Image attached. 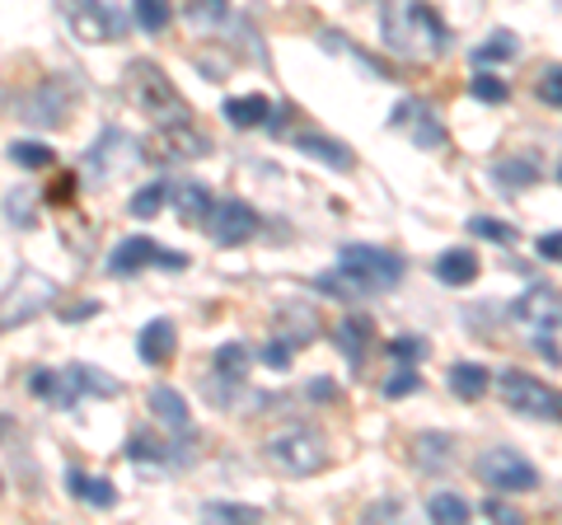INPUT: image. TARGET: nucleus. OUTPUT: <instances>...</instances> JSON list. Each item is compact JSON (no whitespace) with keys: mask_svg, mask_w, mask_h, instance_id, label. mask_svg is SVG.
I'll return each mask as SVG.
<instances>
[{"mask_svg":"<svg viewBox=\"0 0 562 525\" xmlns=\"http://www.w3.org/2000/svg\"><path fill=\"white\" fill-rule=\"evenodd\" d=\"M155 258H160V244L146 239V235H132V239H122L117 249L109 254V272H113V277H132V272H140V268H150Z\"/></svg>","mask_w":562,"mask_h":525,"instance_id":"f3484780","label":"nucleus"},{"mask_svg":"<svg viewBox=\"0 0 562 525\" xmlns=\"http://www.w3.org/2000/svg\"><path fill=\"white\" fill-rule=\"evenodd\" d=\"M136 160H140V150H136V142L122 127H109L90 150H85V169H90L94 183L117 179V174H127Z\"/></svg>","mask_w":562,"mask_h":525,"instance_id":"6e6552de","label":"nucleus"},{"mask_svg":"<svg viewBox=\"0 0 562 525\" xmlns=\"http://www.w3.org/2000/svg\"><path fill=\"white\" fill-rule=\"evenodd\" d=\"M5 155H10V160L20 165V169H47L52 160H57V155H52V146H43V142H14Z\"/></svg>","mask_w":562,"mask_h":525,"instance_id":"473e14b6","label":"nucleus"},{"mask_svg":"<svg viewBox=\"0 0 562 525\" xmlns=\"http://www.w3.org/2000/svg\"><path fill=\"white\" fill-rule=\"evenodd\" d=\"M390 127L408 132L417 150H436V146H446V127H441V118H436L422 99H403V103H394Z\"/></svg>","mask_w":562,"mask_h":525,"instance_id":"f8f14e48","label":"nucleus"},{"mask_svg":"<svg viewBox=\"0 0 562 525\" xmlns=\"http://www.w3.org/2000/svg\"><path fill=\"white\" fill-rule=\"evenodd\" d=\"M436 277H441L446 287H469L473 277H479V254L473 249H446L436 258Z\"/></svg>","mask_w":562,"mask_h":525,"instance_id":"4be33fe9","label":"nucleus"},{"mask_svg":"<svg viewBox=\"0 0 562 525\" xmlns=\"http://www.w3.org/2000/svg\"><path fill=\"white\" fill-rule=\"evenodd\" d=\"M70 24H76V33H80L85 43L117 38V29H122V20H117V14H109V10L99 5V0H85V5L76 10V20H70Z\"/></svg>","mask_w":562,"mask_h":525,"instance_id":"aec40b11","label":"nucleus"},{"mask_svg":"<svg viewBox=\"0 0 562 525\" xmlns=\"http://www.w3.org/2000/svg\"><path fill=\"white\" fill-rule=\"evenodd\" d=\"M132 14H136V24L146 33H160L173 20V5H169V0H132Z\"/></svg>","mask_w":562,"mask_h":525,"instance_id":"2f4dec72","label":"nucleus"},{"mask_svg":"<svg viewBox=\"0 0 562 525\" xmlns=\"http://www.w3.org/2000/svg\"><path fill=\"white\" fill-rule=\"evenodd\" d=\"M539 258H553V262H562V231H553V235H539Z\"/></svg>","mask_w":562,"mask_h":525,"instance_id":"a19ab883","label":"nucleus"},{"mask_svg":"<svg viewBox=\"0 0 562 525\" xmlns=\"http://www.w3.org/2000/svg\"><path fill=\"white\" fill-rule=\"evenodd\" d=\"M160 142H165L169 160H202V155L211 150V136L192 127L188 118H183V122H165V127H160Z\"/></svg>","mask_w":562,"mask_h":525,"instance_id":"dca6fc26","label":"nucleus"},{"mask_svg":"<svg viewBox=\"0 0 562 525\" xmlns=\"http://www.w3.org/2000/svg\"><path fill=\"white\" fill-rule=\"evenodd\" d=\"M221 113H225L231 127L254 132V127H262V122L272 118V103H268V94H235V99L221 103Z\"/></svg>","mask_w":562,"mask_h":525,"instance_id":"6ab92c4d","label":"nucleus"},{"mask_svg":"<svg viewBox=\"0 0 562 525\" xmlns=\"http://www.w3.org/2000/svg\"><path fill=\"white\" fill-rule=\"evenodd\" d=\"M333 394H338L333 380H310V399H333Z\"/></svg>","mask_w":562,"mask_h":525,"instance_id":"a18cd8bd","label":"nucleus"},{"mask_svg":"<svg viewBox=\"0 0 562 525\" xmlns=\"http://www.w3.org/2000/svg\"><path fill=\"white\" fill-rule=\"evenodd\" d=\"M413 455H417V465H422V469H436V474H441V469L454 460V450H450V436H446V432H422V436H417V446H413Z\"/></svg>","mask_w":562,"mask_h":525,"instance_id":"a878e982","label":"nucleus"},{"mask_svg":"<svg viewBox=\"0 0 562 525\" xmlns=\"http://www.w3.org/2000/svg\"><path fill=\"white\" fill-rule=\"evenodd\" d=\"M202 516L206 521H262L258 506H239V502H206Z\"/></svg>","mask_w":562,"mask_h":525,"instance_id":"4c0bfd02","label":"nucleus"},{"mask_svg":"<svg viewBox=\"0 0 562 525\" xmlns=\"http://www.w3.org/2000/svg\"><path fill=\"white\" fill-rule=\"evenodd\" d=\"M497 394L506 409H516L525 417H543V423H562V390L535 380L530 371H502L497 376Z\"/></svg>","mask_w":562,"mask_h":525,"instance_id":"20e7f679","label":"nucleus"},{"mask_svg":"<svg viewBox=\"0 0 562 525\" xmlns=\"http://www.w3.org/2000/svg\"><path fill=\"white\" fill-rule=\"evenodd\" d=\"M380 29H384V47L408 62H436L450 47L446 20L422 0H390L380 10Z\"/></svg>","mask_w":562,"mask_h":525,"instance_id":"f257e3e1","label":"nucleus"},{"mask_svg":"<svg viewBox=\"0 0 562 525\" xmlns=\"http://www.w3.org/2000/svg\"><path fill=\"white\" fill-rule=\"evenodd\" d=\"M512 320H516L520 328H530V334H553V328H562V291H553V287H530L525 295H516Z\"/></svg>","mask_w":562,"mask_h":525,"instance_id":"9b49d317","label":"nucleus"},{"mask_svg":"<svg viewBox=\"0 0 562 525\" xmlns=\"http://www.w3.org/2000/svg\"><path fill=\"white\" fill-rule=\"evenodd\" d=\"M66 109H70V90H66V85H57V80H43L38 90L24 99V118L38 122V127H61Z\"/></svg>","mask_w":562,"mask_h":525,"instance_id":"ddd939ff","label":"nucleus"},{"mask_svg":"<svg viewBox=\"0 0 562 525\" xmlns=\"http://www.w3.org/2000/svg\"><path fill=\"white\" fill-rule=\"evenodd\" d=\"M469 231L483 235V239H492V244H516V239H520L516 225H506V221H497V216H469Z\"/></svg>","mask_w":562,"mask_h":525,"instance_id":"f704fd0d","label":"nucleus"},{"mask_svg":"<svg viewBox=\"0 0 562 525\" xmlns=\"http://www.w3.org/2000/svg\"><path fill=\"white\" fill-rule=\"evenodd\" d=\"M427 347H422V338H394V357H403V361H413V357H422Z\"/></svg>","mask_w":562,"mask_h":525,"instance_id":"79ce46f5","label":"nucleus"},{"mask_svg":"<svg viewBox=\"0 0 562 525\" xmlns=\"http://www.w3.org/2000/svg\"><path fill=\"white\" fill-rule=\"evenodd\" d=\"M169 206H173V216H179L183 225H206L211 216V206H216V198H211V188L198 183V179H179V183H169Z\"/></svg>","mask_w":562,"mask_h":525,"instance_id":"4468645a","label":"nucleus"},{"mask_svg":"<svg viewBox=\"0 0 562 525\" xmlns=\"http://www.w3.org/2000/svg\"><path fill=\"white\" fill-rule=\"evenodd\" d=\"M512 57H520V38L512 29H497L487 43L473 47V62L479 66H497V62H512Z\"/></svg>","mask_w":562,"mask_h":525,"instance_id":"cd10ccee","label":"nucleus"},{"mask_svg":"<svg viewBox=\"0 0 562 525\" xmlns=\"http://www.w3.org/2000/svg\"><path fill=\"white\" fill-rule=\"evenodd\" d=\"M33 394L52 399V409H76L85 394H117V380L103 376L99 366H61V371H38L33 376Z\"/></svg>","mask_w":562,"mask_h":525,"instance_id":"f03ea898","label":"nucleus"},{"mask_svg":"<svg viewBox=\"0 0 562 525\" xmlns=\"http://www.w3.org/2000/svg\"><path fill=\"white\" fill-rule=\"evenodd\" d=\"M473 469H479V479L492 488V493H535L543 483L535 460H525L516 446H487Z\"/></svg>","mask_w":562,"mask_h":525,"instance_id":"39448f33","label":"nucleus"},{"mask_svg":"<svg viewBox=\"0 0 562 525\" xmlns=\"http://www.w3.org/2000/svg\"><path fill=\"white\" fill-rule=\"evenodd\" d=\"M155 268H173V272H183V268H188V254H179V249H160V258H155Z\"/></svg>","mask_w":562,"mask_h":525,"instance_id":"c03bdc74","label":"nucleus"},{"mask_svg":"<svg viewBox=\"0 0 562 525\" xmlns=\"http://www.w3.org/2000/svg\"><path fill=\"white\" fill-rule=\"evenodd\" d=\"M371 320H357V314H347V320L338 324V347H342V357L347 361H361L366 357V347H371Z\"/></svg>","mask_w":562,"mask_h":525,"instance_id":"bb28decb","label":"nucleus"},{"mask_svg":"<svg viewBox=\"0 0 562 525\" xmlns=\"http://www.w3.org/2000/svg\"><path fill=\"white\" fill-rule=\"evenodd\" d=\"M469 94L479 99V103H506V99H512L506 80H497L492 71H479V76H473V80H469Z\"/></svg>","mask_w":562,"mask_h":525,"instance_id":"72a5a7b5","label":"nucleus"},{"mask_svg":"<svg viewBox=\"0 0 562 525\" xmlns=\"http://www.w3.org/2000/svg\"><path fill=\"white\" fill-rule=\"evenodd\" d=\"M206 231H211V239H216V244L235 249V244L254 239V231H258V212H254V206L244 202V198H225V202L211 206Z\"/></svg>","mask_w":562,"mask_h":525,"instance_id":"9d476101","label":"nucleus"},{"mask_svg":"<svg viewBox=\"0 0 562 525\" xmlns=\"http://www.w3.org/2000/svg\"><path fill=\"white\" fill-rule=\"evenodd\" d=\"M338 268L347 277H357V282L366 291H390L403 282V258L390 254V249H380V244H342V254H338Z\"/></svg>","mask_w":562,"mask_h":525,"instance_id":"423d86ee","label":"nucleus"},{"mask_svg":"<svg viewBox=\"0 0 562 525\" xmlns=\"http://www.w3.org/2000/svg\"><path fill=\"white\" fill-rule=\"evenodd\" d=\"M52 295H57V287L47 282L43 272H24L20 282H14V291L5 295V305H0V324H29L33 314H43L52 305Z\"/></svg>","mask_w":562,"mask_h":525,"instance_id":"1a4fd4ad","label":"nucleus"},{"mask_svg":"<svg viewBox=\"0 0 562 525\" xmlns=\"http://www.w3.org/2000/svg\"><path fill=\"white\" fill-rule=\"evenodd\" d=\"M535 94H539L543 109H562V66H558V62H553V66H543V76H539V85H535Z\"/></svg>","mask_w":562,"mask_h":525,"instance_id":"c9c22d12","label":"nucleus"},{"mask_svg":"<svg viewBox=\"0 0 562 525\" xmlns=\"http://www.w3.org/2000/svg\"><path fill=\"white\" fill-rule=\"evenodd\" d=\"M422 390V376L413 371V366H398V371L384 380V399H408V394H417Z\"/></svg>","mask_w":562,"mask_h":525,"instance_id":"58836bf2","label":"nucleus"},{"mask_svg":"<svg viewBox=\"0 0 562 525\" xmlns=\"http://www.w3.org/2000/svg\"><path fill=\"white\" fill-rule=\"evenodd\" d=\"M487 390H492V371L483 361H454L450 366V394L454 399H469L473 404V399H483Z\"/></svg>","mask_w":562,"mask_h":525,"instance_id":"412c9836","label":"nucleus"},{"mask_svg":"<svg viewBox=\"0 0 562 525\" xmlns=\"http://www.w3.org/2000/svg\"><path fill=\"white\" fill-rule=\"evenodd\" d=\"M165 206H169V183H146V188L132 192V216H136V221L160 216Z\"/></svg>","mask_w":562,"mask_h":525,"instance_id":"7c9ffc66","label":"nucleus"},{"mask_svg":"<svg viewBox=\"0 0 562 525\" xmlns=\"http://www.w3.org/2000/svg\"><path fill=\"white\" fill-rule=\"evenodd\" d=\"M33 206H38L33 188H14L10 198H5V216H10V225H33Z\"/></svg>","mask_w":562,"mask_h":525,"instance_id":"e433bc0d","label":"nucleus"},{"mask_svg":"<svg viewBox=\"0 0 562 525\" xmlns=\"http://www.w3.org/2000/svg\"><path fill=\"white\" fill-rule=\"evenodd\" d=\"M295 146H301V150L310 155V160H324V165H333V169H351V150H347L342 142H333V136L305 132V136H301V142H295Z\"/></svg>","mask_w":562,"mask_h":525,"instance_id":"b1692460","label":"nucleus"},{"mask_svg":"<svg viewBox=\"0 0 562 525\" xmlns=\"http://www.w3.org/2000/svg\"><path fill=\"white\" fill-rule=\"evenodd\" d=\"M173 353H179V328H173L169 320H150L136 334V357L146 366H169Z\"/></svg>","mask_w":562,"mask_h":525,"instance_id":"2eb2a0df","label":"nucleus"},{"mask_svg":"<svg viewBox=\"0 0 562 525\" xmlns=\"http://www.w3.org/2000/svg\"><path fill=\"white\" fill-rule=\"evenodd\" d=\"M146 404H150V413H155V423H165L169 432H188V427H192L188 399H183L179 390H169V384H155Z\"/></svg>","mask_w":562,"mask_h":525,"instance_id":"a211bd4d","label":"nucleus"},{"mask_svg":"<svg viewBox=\"0 0 562 525\" xmlns=\"http://www.w3.org/2000/svg\"><path fill=\"white\" fill-rule=\"evenodd\" d=\"M427 516L441 521V525H464L473 516V502L460 498V493H450V488H441V493L427 498Z\"/></svg>","mask_w":562,"mask_h":525,"instance_id":"393cba45","label":"nucleus"},{"mask_svg":"<svg viewBox=\"0 0 562 525\" xmlns=\"http://www.w3.org/2000/svg\"><path fill=\"white\" fill-rule=\"evenodd\" d=\"M132 99L140 103V113L155 118L160 127H165V122H183L188 118L179 90H173L169 76L155 62H132Z\"/></svg>","mask_w":562,"mask_h":525,"instance_id":"0eeeda50","label":"nucleus"},{"mask_svg":"<svg viewBox=\"0 0 562 525\" xmlns=\"http://www.w3.org/2000/svg\"><path fill=\"white\" fill-rule=\"evenodd\" d=\"M492 179H497L502 188H535L539 183V165L535 160H520V155H512V160H497L492 165Z\"/></svg>","mask_w":562,"mask_h":525,"instance_id":"c85d7f7f","label":"nucleus"},{"mask_svg":"<svg viewBox=\"0 0 562 525\" xmlns=\"http://www.w3.org/2000/svg\"><path fill=\"white\" fill-rule=\"evenodd\" d=\"M70 493H76L80 502H90L99 506V512H109V506H117V488L109 479H90V474H80V469H70Z\"/></svg>","mask_w":562,"mask_h":525,"instance_id":"5701e85b","label":"nucleus"},{"mask_svg":"<svg viewBox=\"0 0 562 525\" xmlns=\"http://www.w3.org/2000/svg\"><path fill=\"white\" fill-rule=\"evenodd\" d=\"M262 361H268L272 371H286V366H291V343H268V347H262Z\"/></svg>","mask_w":562,"mask_h":525,"instance_id":"ea45409f","label":"nucleus"},{"mask_svg":"<svg viewBox=\"0 0 562 525\" xmlns=\"http://www.w3.org/2000/svg\"><path fill=\"white\" fill-rule=\"evenodd\" d=\"M268 460L281 469V474L310 479V474H319V469L328 465V450H324V436L319 432L286 427V432H277L272 442H268Z\"/></svg>","mask_w":562,"mask_h":525,"instance_id":"7ed1b4c3","label":"nucleus"},{"mask_svg":"<svg viewBox=\"0 0 562 525\" xmlns=\"http://www.w3.org/2000/svg\"><path fill=\"white\" fill-rule=\"evenodd\" d=\"M211 366H216V376H221V380L239 384L244 371H249V347H244V343H221V347H216V357H211Z\"/></svg>","mask_w":562,"mask_h":525,"instance_id":"c756f323","label":"nucleus"},{"mask_svg":"<svg viewBox=\"0 0 562 525\" xmlns=\"http://www.w3.org/2000/svg\"><path fill=\"white\" fill-rule=\"evenodd\" d=\"M483 512L492 516V521H506V525H516L520 516L512 512V506H506V502H497V498H492V502H483Z\"/></svg>","mask_w":562,"mask_h":525,"instance_id":"37998d69","label":"nucleus"}]
</instances>
